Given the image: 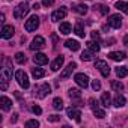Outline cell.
<instances>
[{"label": "cell", "instance_id": "cell-6", "mask_svg": "<svg viewBox=\"0 0 128 128\" xmlns=\"http://www.w3.org/2000/svg\"><path fill=\"white\" fill-rule=\"evenodd\" d=\"M38 27H39V17H36V15L30 17V18L26 21V24H24V29H26L27 32H35Z\"/></svg>", "mask_w": 128, "mask_h": 128}, {"label": "cell", "instance_id": "cell-1", "mask_svg": "<svg viewBox=\"0 0 128 128\" xmlns=\"http://www.w3.org/2000/svg\"><path fill=\"white\" fill-rule=\"evenodd\" d=\"M29 11H30L29 5H27L26 2H23V3H20V5L14 9V17H15L17 20H23V18L29 14Z\"/></svg>", "mask_w": 128, "mask_h": 128}, {"label": "cell", "instance_id": "cell-3", "mask_svg": "<svg viewBox=\"0 0 128 128\" xmlns=\"http://www.w3.org/2000/svg\"><path fill=\"white\" fill-rule=\"evenodd\" d=\"M15 78H17V82H18V84L23 88V89H29V86H30V83H29V77H27V74L24 72V71H17L15 72Z\"/></svg>", "mask_w": 128, "mask_h": 128}, {"label": "cell", "instance_id": "cell-25", "mask_svg": "<svg viewBox=\"0 0 128 128\" xmlns=\"http://www.w3.org/2000/svg\"><path fill=\"white\" fill-rule=\"evenodd\" d=\"M101 102H102V106H104V107H108V106L112 104V98H110V94L104 92V94H102V96H101Z\"/></svg>", "mask_w": 128, "mask_h": 128}, {"label": "cell", "instance_id": "cell-12", "mask_svg": "<svg viewBox=\"0 0 128 128\" xmlns=\"http://www.w3.org/2000/svg\"><path fill=\"white\" fill-rule=\"evenodd\" d=\"M74 80H76V83L80 86V88H88L89 86V78H88V76L86 74H77L76 77H74Z\"/></svg>", "mask_w": 128, "mask_h": 128}, {"label": "cell", "instance_id": "cell-15", "mask_svg": "<svg viewBox=\"0 0 128 128\" xmlns=\"http://www.w3.org/2000/svg\"><path fill=\"white\" fill-rule=\"evenodd\" d=\"M33 62L36 63V65H47V63H48V57L44 53H36L33 56Z\"/></svg>", "mask_w": 128, "mask_h": 128}, {"label": "cell", "instance_id": "cell-45", "mask_svg": "<svg viewBox=\"0 0 128 128\" xmlns=\"http://www.w3.org/2000/svg\"><path fill=\"white\" fill-rule=\"evenodd\" d=\"M0 21H2V23H5V15H3V14L0 15Z\"/></svg>", "mask_w": 128, "mask_h": 128}, {"label": "cell", "instance_id": "cell-8", "mask_svg": "<svg viewBox=\"0 0 128 128\" xmlns=\"http://www.w3.org/2000/svg\"><path fill=\"white\" fill-rule=\"evenodd\" d=\"M68 15V9L63 6V8H60V9H57V11H54L53 14H51V21H54V23H57V21H60V20H63Z\"/></svg>", "mask_w": 128, "mask_h": 128}, {"label": "cell", "instance_id": "cell-37", "mask_svg": "<svg viewBox=\"0 0 128 128\" xmlns=\"http://www.w3.org/2000/svg\"><path fill=\"white\" fill-rule=\"evenodd\" d=\"M59 120H60V116H57V114L48 116V122H59Z\"/></svg>", "mask_w": 128, "mask_h": 128}, {"label": "cell", "instance_id": "cell-13", "mask_svg": "<svg viewBox=\"0 0 128 128\" xmlns=\"http://www.w3.org/2000/svg\"><path fill=\"white\" fill-rule=\"evenodd\" d=\"M108 26H112L113 29H119L122 26V17L120 15H110L108 17Z\"/></svg>", "mask_w": 128, "mask_h": 128}, {"label": "cell", "instance_id": "cell-38", "mask_svg": "<svg viewBox=\"0 0 128 128\" xmlns=\"http://www.w3.org/2000/svg\"><path fill=\"white\" fill-rule=\"evenodd\" d=\"M32 112H33L35 114H41V113H42V108H41L39 106H33V107H32Z\"/></svg>", "mask_w": 128, "mask_h": 128}, {"label": "cell", "instance_id": "cell-18", "mask_svg": "<svg viewBox=\"0 0 128 128\" xmlns=\"http://www.w3.org/2000/svg\"><path fill=\"white\" fill-rule=\"evenodd\" d=\"M63 62H65V57H63V56H57L56 60L51 63V71H59L62 68V65H63Z\"/></svg>", "mask_w": 128, "mask_h": 128}, {"label": "cell", "instance_id": "cell-7", "mask_svg": "<svg viewBox=\"0 0 128 128\" xmlns=\"http://www.w3.org/2000/svg\"><path fill=\"white\" fill-rule=\"evenodd\" d=\"M95 68L101 72L102 77H108V74H110V66L107 65L104 60H96V62H95Z\"/></svg>", "mask_w": 128, "mask_h": 128}, {"label": "cell", "instance_id": "cell-32", "mask_svg": "<svg viewBox=\"0 0 128 128\" xmlns=\"http://www.w3.org/2000/svg\"><path fill=\"white\" fill-rule=\"evenodd\" d=\"M53 107H54V110H62V108H63V101H62V98H54V100H53Z\"/></svg>", "mask_w": 128, "mask_h": 128}, {"label": "cell", "instance_id": "cell-39", "mask_svg": "<svg viewBox=\"0 0 128 128\" xmlns=\"http://www.w3.org/2000/svg\"><path fill=\"white\" fill-rule=\"evenodd\" d=\"M92 39H94V41H96V42H100V41H101L100 33H98V32H92Z\"/></svg>", "mask_w": 128, "mask_h": 128}, {"label": "cell", "instance_id": "cell-17", "mask_svg": "<svg viewBox=\"0 0 128 128\" xmlns=\"http://www.w3.org/2000/svg\"><path fill=\"white\" fill-rule=\"evenodd\" d=\"M0 107H2V110H5V112H9L11 107H12V101L8 96H2L0 98Z\"/></svg>", "mask_w": 128, "mask_h": 128}, {"label": "cell", "instance_id": "cell-30", "mask_svg": "<svg viewBox=\"0 0 128 128\" xmlns=\"http://www.w3.org/2000/svg\"><path fill=\"white\" fill-rule=\"evenodd\" d=\"M26 60H27V57H26V54H24V53H17V54H15V62H17V63H20V65L26 63Z\"/></svg>", "mask_w": 128, "mask_h": 128}, {"label": "cell", "instance_id": "cell-27", "mask_svg": "<svg viewBox=\"0 0 128 128\" xmlns=\"http://www.w3.org/2000/svg\"><path fill=\"white\" fill-rule=\"evenodd\" d=\"M114 6H116V9L122 11L124 14H128V3H126V2H118Z\"/></svg>", "mask_w": 128, "mask_h": 128}, {"label": "cell", "instance_id": "cell-29", "mask_svg": "<svg viewBox=\"0 0 128 128\" xmlns=\"http://www.w3.org/2000/svg\"><path fill=\"white\" fill-rule=\"evenodd\" d=\"M112 89H113L114 92H122V90H124V84H122L120 82L114 80V82H112Z\"/></svg>", "mask_w": 128, "mask_h": 128}, {"label": "cell", "instance_id": "cell-5", "mask_svg": "<svg viewBox=\"0 0 128 128\" xmlns=\"http://www.w3.org/2000/svg\"><path fill=\"white\" fill-rule=\"evenodd\" d=\"M11 77H12V72H11V70L9 68H2V84H0V89L2 90H6L8 89V82L11 80Z\"/></svg>", "mask_w": 128, "mask_h": 128}, {"label": "cell", "instance_id": "cell-44", "mask_svg": "<svg viewBox=\"0 0 128 128\" xmlns=\"http://www.w3.org/2000/svg\"><path fill=\"white\" fill-rule=\"evenodd\" d=\"M17 116H18V114H14V118L11 119V122H17Z\"/></svg>", "mask_w": 128, "mask_h": 128}, {"label": "cell", "instance_id": "cell-34", "mask_svg": "<svg viewBox=\"0 0 128 128\" xmlns=\"http://www.w3.org/2000/svg\"><path fill=\"white\" fill-rule=\"evenodd\" d=\"M39 126V122L36 119H30L26 122V128H38Z\"/></svg>", "mask_w": 128, "mask_h": 128}, {"label": "cell", "instance_id": "cell-14", "mask_svg": "<svg viewBox=\"0 0 128 128\" xmlns=\"http://www.w3.org/2000/svg\"><path fill=\"white\" fill-rule=\"evenodd\" d=\"M15 33V27L14 26H3L2 29V38L3 39H11Z\"/></svg>", "mask_w": 128, "mask_h": 128}, {"label": "cell", "instance_id": "cell-31", "mask_svg": "<svg viewBox=\"0 0 128 128\" xmlns=\"http://www.w3.org/2000/svg\"><path fill=\"white\" fill-rule=\"evenodd\" d=\"M70 96H71V100H80L82 98V92L78 89H70Z\"/></svg>", "mask_w": 128, "mask_h": 128}, {"label": "cell", "instance_id": "cell-2", "mask_svg": "<svg viewBox=\"0 0 128 128\" xmlns=\"http://www.w3.org/2000/svg\"><path fill=\"white\" fill-rule=\"evenodd\" d=\"M89 106H90V108H92V112H94V114L98 118V119H102V118H106V112L100 107V102L95 100V98H90L89 100Z\"/></svg>", "mask_w": 128, "mask_h": 128}, {"label": "cell", "instance_id": "cell-26", "mask_svg": "<svg viewBox=\"0 0 128 128\" xmlns=\"http://www.w3.org/2000/svg\"><path fill=\"white\" fill-rule=\"evenodd\" d=\"M116 76L119 78H124L128 76V68L126 66H120V68H116Z\"/></svg>", "mask_w": 128, "mask_h": 128}, {"label": "cell", "instance_id": "cell-28", "mask_svg": "<svg viewBox=\"0 0 128 128\" xmlns=\"http://www.w3.org/2000/svg\"><path fill=\"white\" fill-rule=\"evenodd\" d=\"M74 11H76L77 14H80V15H84V14L88 12V6H86V5H76V6H74Z\"/></svg>", "mask_w": 128, "mask_h": 128}, {"label": "cell", "instance_id": "cell-43", "mask_svg": "<svg viewBox=\"0 0 128 128\" xmlns=\"http://www.w3.org/2000/svg\"><path fill=\"white\" fill-rule=\"evenodd\" d=\"M39 8H41V6H39V5H38V3H35V5H33V9H35V11H38V9H39Z\"/></svg>", "mask_w": 128, "mask_h": 128}, {"label": "cell", "instance_id": "cell-40", "mask_svg": "<svg viewBox=\"0 0 128 128\" xmlns=\"http://www.w3.org/2000/svg\"><path fill=\"white\" fill-rule=\"evenodd\" d=\"M54 3V0H42V5L45 6V8H48V6H51Z\"/></svg>", "mask_w": 128, "mask_h": 128}, {"label": "cell", "instance_id": "cell-20", "mask_svg": "<svg viewBox=\"0 0 128 128\" xmlns=\"http://www.w3.org/2000/svg\"><path fill=\"white\" fill-rule=\"evenodd\" d=\"M125 96H122L120 94L119 95H116V98L113 100V104H114V107H118V108H120V107H124L125 106Z\"/></svg>", "mask_w": 128, "mask_h": 128}, {"label": "cell", "instance_id": "cell-9", "mask_svg": "<svg viewBox=\"0 0 128 128\" xmlns=\"http://www.w3.org/2000/svg\"><path fill=\"white\" fill-rule=\"evenodd\" d=\"M45 47V39L42 36H35L32 44H30V50L32 51H36V50H42Z\"/></svg>", "mask_w": 128, "mask_h": 128}, {"label": "cell", "instance_id": "cell-21", "mask_svg": "<svg viewBox=\"0 0 128 128\" xmlns=\"http://www.w3.org/2000/svg\"><path fill=\"white\" fill-rule=\"evenodd\" d=\"M71 30H72V29H71V24H70V23H62L60 27H59V32L63 33V35H70Z\"/></svg>", "mask_w": 128, "mask_h": 128}, {"label": "cell", "instance_id": "cell-33", "mask_svg": "<svg viewBox=\"0 0 128 128\" xmlns=\"http://www.w3.org/2000/svg\"><path fill=\"white\" fill-rule=\"evenodd\" d=\"M74 32L77 33V36H80V38H84V29H83V26L78 23L77 26H76V29H74Z\"/></svg>", "mask_w": 128, "mask_h": 128}, {"label": "cell", "instance_id": "cell-24", "mask_svg": "<svg viewBox=\"0 0 128 128\" xmlns=\"http://www.w3.org/2000/svg\"><path fill=\"white\" fill-rule=\"evenodd\" d=\"M94 51H90V50H86V51H83L82 53V60L83 62H89V60H92L94 59Z\"/></svg>", "mask_w": 128, "mask_h": 128}, {"label": "cell", "instance_id": "cell-36", "mask_svg": "<svg viewBox=\"0 0 128 128\" xmlns=\"http://www.w3.org/2000/svg\"><path fill=\"white\" fill-rule=\"evenodd\" d=\"M92 89L94 90H100L101 89V82L100 80H94L92 82Z\"/></svg>", "mask_w": 128, "mask_h": 128}, {"label": "cell", "instance_id": "cell-23", "mask_svg": "<svg viewBox=\"0 0 128 128\" xmlns=\"http://www.w3.org/2000/svg\"><path fill=\"white\" fill-rule=\"evenodd\" d=\"M32 76L38 80V78H42V77H45V71L42 70V68H33L32 70Z\"/></svg>", "mask_w": 128, "mask_h": 128}, {"label": "cell", "instance_id": "cell-35", "mask_svg": "<svg viewBox=\"0 0 128 128\" xmlns=\"http://www.w3.org/2000/svg\"><path fill=\"white\" fill-rule=\"evenodd\" d=\"M95 9H98L102 15H107L108 14V8L106 6V5H100V6H95Z\"/></svg>", "mask_w": 128, "mask_h": 128}, {"label": "cell", "instance_id": "cell-4", "mask_svg": "<svg viewBox=\"0 0 128 128\" xmlns=\"http://www.w3.org/2000/svg\"><path fill=\"white\" fill-rule=\"evenodd\" d=\"M50 92H51V88L47 83H44L41 86H35V96L36 98H45Z\"/></svg>", "mask_w": 128, "mask_h": 128}, {"label": "cell", "instance_id": "cell-42", "mask_svg": "<svg viewBox=\"0 0 128 128\" xmlns=\"http://www.w3.org/2000/svg\"><path fill=\"white\" fill-rule=\"evenodd\" d=\"M124 44H125V45H126V47H128V35H126V36H125V38H124Z\"/></svg>", "mask_w": 128, "mask_h": 128}, {"label": "cell", "instance_id": "cell-11", "mask_svg": "<svg viewBox=\"0 0 128 128\" xmlns=\"http://www.w3.org/2000/svg\"><path fill=\"white\" fill-rule=\"evenodd\" d=\"M76 68H77V63H76V62H71L70 65L65 68V71H63V72L60 74V78H62V80H66V78H70V77L72 76V71H74Z\"/></svg>", "mask_w": 128, "mask_h": 128}, {"label": "cell", "instance_id": "cell-10", "mask_svg": "<svg viewBox=\"0 0 128 128\" xmlns=\"http://www.w3.org/2000/svg\"><path fill=\"white\" fill-rule=\"evenodd\" d=\"M66 114H68L70 119H74L76 122H80L82 120V112L78 108H76L74 106H71V107L66 108Z\"/></svg>", "mask_w": 128, "mask_h": 128}, {"label": "cell", "instance_id": "cell-19", "mask_svg": "<svg viewBox=\"0 0 128 128\" xmlns=\"http://www.w3.org/2000/svg\"><path fill=\"white\" fill-rule=\"evenodd\" d=\"M65 47L70 48V50H72V51H78V50H80V42L76 41V39H68V41L65 42Z\"/></svg>", "mask_w": 128, "mask_h": 128}, {"label": "cell", "instance_id": "cell-16", "mask_svg": "<svg viewBox=\"0 0 128 128\" xmlns=\"http://www.w3.org/2000/svg\"><path fill=\"white\" fill-rule=\"evenodd\" d=\"M108 59H112V60H114V62H122V60L126 59V54H125L124 51H113V53L108 54Z\"/></svg>", "mask_w": 128, "mask_h": 128}, {"label": "cell", "instance_id": "cell-22", "mask_svg": "<svg viewBox=\"0 0 128 128\" xmlns=\"http://www.w3.org/2000/svg\"><path fill=\"white\" fill-rule=\"evenodd\" d=\"M88 48L96 54V53L100 51V48H101V47H100V44H98L96 41H94V39H92V41H89V42H88Z\"/></svg>", "mask_w": 128, "mask_h": 128}, {"label": "cell", "instance_id": "cell-41", "mask_svg": "<svg viewBox=\"0 0 128 128\" xmlns=\"http://www.w3.org/2000/svg\"><path fill=\"white\" fill-rule=\"evenodd\" d=\"M114 42H116V39H114V38H110V39H107V41L104 42V45H106V47H108V45H113Z\"/></svg>", "mask_w": 128, "mask_h": 128}]
</instances>
